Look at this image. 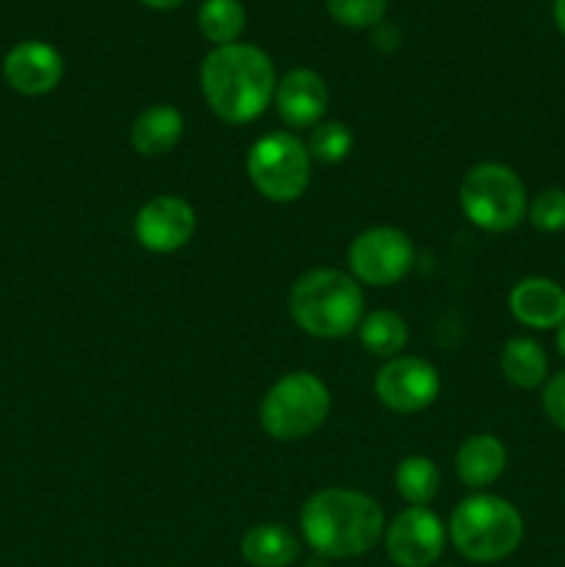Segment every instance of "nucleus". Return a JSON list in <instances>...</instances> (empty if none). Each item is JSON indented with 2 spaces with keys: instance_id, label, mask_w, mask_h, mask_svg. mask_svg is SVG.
I'll list each match as a JSON object with an SVG mask.
<instances>
[{
  "instance_id": "nucleus-1",
  "label": "nucleus",
  "mask_w": 565,
  "mask_h": 567,
  "mask_svg": "<svg viewBox=\"0 0 565 567\" xmlns=\"http://www.w3.org/2000/svg\"><path fill=\"white\" fill-rule=\"evenodd\" d=\"M205 103L227 125H249L275 100L277 72L269 55L247 42L214 48L199 66Z\"/></svg>"
},
{
  "instance_id": "nucleus-2",
  "label": "nucleus",
  "mask_w": 565,
  "mask_h": 567,
  "mask_svg": "<svg viewBox=\"0 0 565 567\" xmlns=\"http://www.w3.org/2000/svg\"><path fill=\"white\" fill-rule=\"evenodd\" d=\"M305 543L325 559L363 557L386 535V515L377 498L349 487L314 493L299 513Z\"/></svg>"
},
{
  "instance_id": "nucleus-3",
  "label": "nucleus",
  "mask_w": 565,
  "mask_h": 567,
  "mask_svg": "<svg viewBox=\"0 0 565 567\" xmlns=\"http://www.w3.org/2000/svg\"><path fill=\"white\" fill-rule=\"evenodd\" d=\"M366 299L360 282L341 269H310L288 293L294 324L321 341H338L363 321Z\"/></svg>"
},
{
  "instance_id": "nucleus-4",
  "label": "nucleus",
  "mask_w": 565,
  "mask_h": 567,
  "mask_svg": "<svg viewBox=\"0 0 565 567\" xmlns=\"http://www.w3.org/2000/svg\"><path fill=\"white\" fill-rule=\"evenodd\" d=\"M446 532L469 563H502L518 551L524 540V518L507 498L480 493L458 504Z\"/></svg>"
},
{
  "instance_id": "nucleus-5",
  "label": "nucleus",
  "mask_w": 565,
  "mask_h": 567,
  "mask_svg": "<svg viewBox=\"0 0 565 567\" xmlns=\"http://www.w3.org/2000/svg\"><path fill=\"white\" fill-rule=\"evenodd\" d=\"M526 208L530 197L524 181L496 161L476 164L460 183V210L485 233L515 230L526 219Z\"/></svg>"
},
{
  "instance_id": "nucleus-6",
  "label": "nucleus",
  "mask_w": 565,
  "mask_h": 567,
  "mask_svg": "<svg viewBox=\"0 0 565 567\" xmlns=\"http://www.w3.org/2000/svg\"><path fill=\"white\" fill-rule=\"evenodd\" d=\"M332 408L330 391L310 371H291L266 391L260 402V426L275 441H302L321 430Z\"/></svg>"
},
{
  "instance_id": "nucleus-7",
  "label": "nucleus",
  "mask_w": 565,
  "mask_h": 567,
  "mask_svg": "<svg viewBox=\"0 0 565 567\" xmlns=\"http://www.w3.org/2000/svg\"><path fill=\"white\" fill-rule=\"evenodd\" d=\"M310 155L302 138L275 131L260 136L247 153V175L269 203H297L310 186Z\"/></svg>"
},
{
  "instance_id": "nucleus-8",
  "label": "nucleus",
  "mask_w": 565,
  "mask_h": 567,
  "mask_svg": "<svg viewBox=\"0 0 565 567\" xmlns=\"http://www.w3.org/2000/svg\"><path fill=\"white\" fill-rule=\"evenodd\" d=\"M415 249L408 233L397 227H369L347 249L349 275L371 288H386L404 280L413 269Z\"/></svg>"
},
{
  "instance_id": "nucleus-9",
  "label": "nucleus",
  "mask_w": 565,
  "mask_h": 567,
  "mask_svg": "<svg viewBox=\"0 0 565 567\" xmlns=\"http://www.w3.org/2000/svg\"><path fill=\"white\" fill-rule=\"evenodd\" d=\"M374 393L393 413H421L441 393V374L424 358L399 354L377 371Z\"/></svg>"
},
{
  "instance_id": "nucleus-10",
  "label": "nucleus",
  "mask_w": 565,
  "mask_h": 567,
  "mask_svg": "<svg viewBox=\"0 0 565 567\" xmlns=\"http://www.w3.org/2000/svg\"><path fill=\"white\" fill-rule=\"evenodd\" d=\"M446 526L430 507H408L386 526V554L399 567H432L446 548Z\"/></svg>"
},
{
  "instance_id": "nucleus-11",
  "label": "nucleus",
  "mask_w": 565,
  "mask_h": 567,
  "mask_svg": "<svg viewBox=\"0 0 565 567\" xmlns=\"http://www.w3.org/2000/svg\"><path fill=\"white\" fill-rule=\"evenodd\" d=\"M194 230H197V214L192 203L175 194H161L144 203L133 219L136 241L155 255H172L183 249L194 238Z\"/></svg>"
},
{
  "instance_id": "nucleus-12",
  "label": "nucleus",
  "mask_w": 565,
  "mask_h": 567,
  "mask_svg": "<svg viewBox=\"0 0 565 567\" xmlns=\"http://www.w3.org/2000/svg\"><path fill=\"white\" fill-rule=\"evenodd\" d=\"M3 78L17 94L39 97L53 92L64 78V59L59 50L39 39L14 44L3 59Z\"/></svg>"
},
{
  "instance_id": "nucleus-13",
  "label": "nucleus",
  "mask_w": 565,
  "mask_h": 567,
  "mask_svg": "<svg viewBox=\"0 0 565 567\" xmlns=\"http://www.w3.org/2000/svg\"><path fill=\"white\" fill-rule=\"evenodd\" d=\"M275 109L280 114V120L286 122L294 131H305L310 127L314 131L327 114V103H330V92H327V83L319 72L297 70L286 72V75L277 81L275 89Z\"/></svg>"
},
{
  "instance_id": "nucleus-14",
  "label": "nucleus",
  "mask_w": 565,
  "mask_h": 567,
  "mask_svg": "<svg viewBox=\"0 0 565 567\" xmlns=\"http://www.w3.org/2000/svg\"><path fill=\"white\" fill-rule=\"evenodd\" d=\"M510 313L530 330H557L565 324V288L548 277H524L507 297Z\"/></svg>"
},
{
  "instance_id": "nucleus-15",
  "label": "nucleus",
  "mask_w": 565,
  "mask_h": 567,
  "mask_svg": "<svg viewBox=\"0 0 565 567\" xmlns=\"http://www.w3.org/2000/svg\"><path fill=\"white\" fill-rule=\"evenodd\" d=\"M454 468H458L460 482L465 487L482 491V487L493 485L504 474V468H507V449H504V443L496 435H487V432L471 435L458 449Z\"/></svg>"
},
{
  "instance_id": "nucleus-16",
  "label": "nucleus",
  "mask_w": 565,
  "mask_h": 567,
  "mask_svg": "<svg viewBox=\"0 0 565 567\" xmlns=\"http://www.w3.org/2000/svg\"><path fill=\"white\" fill-rule=\"evenodd\" d=\"M183 114L175 105H150L136 116L131 127V144L144 158H158L172 153L183 138Z\"/></svg>"
},
{
  "instance_id": "nucleus-17",
  "label": "nucleus",
  "mask_w": 565,
  "mask_h": 567,
  "mask_svg": "<svg viewBox=\"0 0 565 567\" xmlns=\"http://www.w3.org/2000/svg\"><path fill=\"white\" fill-rule=\"evenodd\" d=\"M242 557L253 567H291L299 559V540L288 526L258 524L242 537Z\"/></svg>"
},
{
  "instance_id": "nucleus-18",
  "label": "nucleus",
  "mask_w": 565,
  "mask_h": 567,
  "mask_svg": "<svg viewBox=\"0 0 565 567\" xmlns=\"http://www.w3.org/2000/svg\"><path fill=\"white\" fill-rule=\"evenodd\" d=\"M502 374L510 385L521 388V391L546 385L548 358L541 343L526 336L510 338L502 349Z\"/></svg>"
},
{
  "instance_id": "nucleus-19",
  "label": "nucleus",
  "mask_w": 565,
  "mask_h": 567,
  "mask_svg": "<svg viewBox=\"0 0 565 567\" xmlns=\"http://www.w3.org/2000/svg\"><path fill=\"white\" fill-rule=\"evenodd\" d=\"M358 336L360 347L374 358H399V352L408 347V324L393 310H374V313L363 316Z\"/></svg>"
},
{
  "instance_id": "nucleus-20",
  "label": "nucleus",
  "mask_w": 565,
  "mask_h": 567,
  "mask_svg": "<svg viewBox=\"0 0 565 567\" xmlns=\"http://www.w3.org/2000/svg\"><path fill=\"white\" fill-rule=\"evenodd\" d=\"M247 25V11L238 0H205L197 11V28L214 48L236 44Z\"/></svg>"
},
{
  "instance_id": "nucleus-21",
  "label": "nucleus",
  "mask_w": 565,
  "mask_h": 567,
  "mask_svg": "<svg viewBox=\"0 0 565 567\" xmlns=\"http://www.w3.org/2000/svg\"><path fill=\"white\" fill-rule=\"evenodd\" d=\"M397 482L399 496L408 502V507H430L432 498L441 491V474H438V465L430 457H421V454H410L402 463L397 465Z\"/></svg>"
},
{
  "instance_id": "nucleus-22",
  "label": "nucleus",
  "mask_w": 565,
  "mask_h": 567,
  "mask_svg": "<svg viewBox=\"0 0 565 567\" xmlns=\"http://www.w3.org/2000/svg\"><path fill=\"white\" fill-rule=\"evenodd\" d=\"M310 161L319 164H341L352 153V131L343 122H319L308 136Z\"/></svg>"
},
{
  "instance_id": "nucleus-23",
  "label": "nucleus",
  "mask_w": 565,
  "mask_h": 567,
  "mask_svg": "<svg viewBox=\"0 0 565 567\" xmlns=\"http://www.w3.org/2000/svg\"><path fill=\"white\" fill-rule=\"evenodd\" d=\"M327 11L343 28H374L388 11V0H327Z\"/></svg>"
},
{
  "instance_id": "nucleus-24",
  "label": "nucleus",
  "mask_w": 565,
  "mask_h": 567,
  "mask_svg": "<svg viewBox=\"0 0 565 567\" xmlns=\"http://www.w3.org/2000/svg\"><path fill=\"white\" fill-rule=\"evenodd\" d=\"M526 219L541 233H563L565 230V188H546L537 197L530 199Z\"/></svg>"
},
{
  "instance_id": "nucleus-25",
  "label": "nucleus",
  "mask_w": 565,
  "mask_h": 567,
  "mask_svg": "<svg viewBox=\"0 0 565 567\" xmlns=\"http://www.w3.org/2000/svg\"><path fill=\"white\" fill-rule=\"evenodd\" d=\"M541 402L548 421H552L557 430L565 432V371H557V374L548 377L546 385H543Z\"/></svg>"
},
{
  "instance_id": "nucleus-26",
  "label": "nucleus",
  "mask_w": 565,
  "mask_h": 567,
  "mask_svg": "<svg viewBox=\"0 0 565 567\" xmlns=\"http://www.w3.org/2000/svg\"><path fill=\"white\" fill-rule=\"evenodd\" d=\"M142 3L150 6V9L166 11V9H177V6L186 3V0H142Z\"/></svg>"
},
{
  "instance_id": "nucleus-27",
  "label": "nucleus",
  "mask_w": 565,
  "mask_h": 567,
  "mask_svg": "<svg viewBox=\"0 0 565 567\" xmlns=\"http://www.w3.org/2000/svg\"><path fill=\"white\" fill-rule=\"evenodd\" d=\"M554 22H557L559 33L565 37V0H554Z\"/></svg>"
},
{
  "instance_id": "nucleus-28",
  "label": "nucleus",
  "mask_w": 565,
  "mask_h": 567,
  "mask_svg": "<svg viewBox=\"0 0 565 567\" xmlns=\"http://www.w3.org/2000/svg\"><path fill=\"white\" fill-rule=\"evenodd\" d=\"M557 349H559V354L565 358V324L557 327Z\"/></svg>"
}]
</instances>
